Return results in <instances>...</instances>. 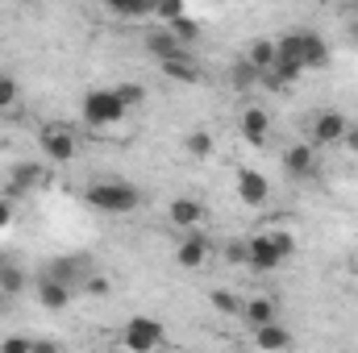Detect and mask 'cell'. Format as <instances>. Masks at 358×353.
<instances>
[{
  "instance_id": "cell-1",
  "label": "cell",
  "mask_w": 358,
  "mask_h": 353,
  "mask_svg": "<svg viewBox=\"0 0 358 353\" xmlns=\"http://www.w3.org/2000/svg\"><path fill=\"white\" fill-rule=\"evenodd\" d=\"M84 200H88L96 212H113V216H125V212H134L138 208V187L134 183H121V179H113V183H92L88 191H84Z\"/></svg>"
},
{
  "instance_id": "cell-2",
  "label": "cell",
  "mask_w": 358,
  "mask_h": 353,
  "mask_svg": "<svg viewBox=\"0 0 358 353\" xmlns=\"http://www.w3.org/2000/svg\"><path fill=\"white\" fill-rule=\"evenodd\" d=\"M121 117H125V108L113 96V88H100L84 96V121L92 129H113V125H121Z\"/></svg>"
},
{
  "instance_id": "cell-3",
  "label": "cell",
  "mask_w": 358,
  "mask_h": 353,
  "mask_svg": "<svg viewBox=\"0 0 358 353\" xmlns=\"http://www.w3.org/2000/svg\"><path fill=\"white\" fill-rule=\"evenodd\" d=\"M121 337H125V350L129 353H155L163 345V324L155 316H134Z\"/></svg>"
},
{
  "instance_id": "cell-4",
  "label": "cell",
  "mask_w": 358,
  "mask_h": 353,
  "mask_svg": "<svg viewBox=\"0 0 358 353\" xmlns=\"http://www.w3.org/2000/svg\"><path fill=\"white\" fill-rule=\"evenodd\" d=\"M38 146H42V154H46L50 163H71L76 150H80V142H76V133H71L67 125H46L42 137H38Z\"/></svg>"
},
{
  "instance_id": "cell-5",
  "label": "cell",
  "mask_w": 358,
  "mask_h": 353,
  "mask_svg": "<svg viewBox=\"0 0 358 353\" xmlns=\"http://www.w3.org/2000/svg\"><path fill=\"white\" fill-rule=\"evenodd\" d=\"M246 266L259 270V274H267V270H279V266H283V258H279V250H275V241H271L267 233H259V237L246 241Z\"/></svg>"
},
{
  "instance_id": "cell-6",
  "label": "cell",
  "mask_w": 358,
  "mask_h": 353,
  "mask_svg": "<svg viewBox=\"0 0 358 353\" xmlns=\"http://www.w3.org/2000/svg\"><path fill=\"white\" fill-rule=\"evenodd\" d=\"M346 117L342 112H317L313 117V146H338L346 142Z\"/></svg>"
},
{
  "instance_id": "cell-7",
  "label": "cell",
  "mask_w": 358,
  "mask_h": 353,
  "mask_svg": "<svg viewBox=\"0 0 358 353\" xmlns=\"http://www.w3.org/2000/svg\"><path fill=\"white\" fill-rule=\"evenodd\" d=\"M42 183H50V171H46L42 163H17L13 175H8V200L34 191V187H42Z\"/></svg>"
},
{
  "instance_id": "cell-8",
  "label": "cell",
  "mask_w": 358,
  "mask_h": 353,
  "mask_svg": "<svg viewBox=\"0 0 358 353\" xmlns=\"http://www.w3.org/2000/svg\"><path fill=\"white\" fill-rule=\"evenodd\" d=\"M242 320L259 333V329H267L279 320V308H275V299L271 295H255V299H242Z\"/></svg>"
},
{
  "instance_id": "cell-9",
  "label": "cell",
  "mask_w": 358,
  "mask_h": 353,
  "mask_svg": "<svg viewBox=\"0 0 358 353\" xmlns=\"http://www.w3.org/2000/svg\"><path fill=\"white\" fill-rule=\"evenodd\" d=\"M325 63H329L325 38L313 33V29H300V67H304V71H317V67H325Z\"/></svg>"
},
{
  "instance_id": "cell-10",
  "label": "cell",
  "mask_w": 358,
  "mask_h": 353,
  "mask_svg": "<svg viewBox=\"0 0 358 353\" xmlns=\"http://www.w3.org/2000/svg\"><path fill=\"white\" fill-rule=\"evenodd\" d=\"M167 216H171V225H176V229H196V225L204 220V204H200V200H192V195H179V200H171Z\"/></svg>"
},
{
  "instance_id": "cell-11",
  "label": "cell",
  "mask_w": 358,
  "mask_h": 353,
  "mask_svg": "<svg viewBox=\"0 0 358 353\" xmlns=\"http://www.w3.org/2000/svg\"><path fill=\"white\" fill-rule=\"evenodd\" d=\"M283 167H287V175L296 179H308L317 171V154H313V142H300V146H292L287 154H283Z\"/></svg>"
},
{
  "instance_id": "cell-12",
  "label": "cell",
  "mask_w": 358,
  "mask_h": 353,
  "mask_svg": "<svg viewBox=\"0 0 358 353\" xmlns=\"http://www.w3.org/2000/svg\"><path fill=\"white\" fill-rule=\"evenodd\" d=\"M204 258H208V241H204L200 233H187V237L179 241V250H176V262L183 266V270H200Z\"/></svg>"
},
{
  "instance_id": "cell-13",
  "label": "cell",
  "mask_w": 358,
  "mask_h": 353,
  "mask_svg": "<svg viewBox=\"0 0 358 353\" xmlns=\"http://www.w3.org/2000/svg\"><path fill=\"white\" fill-rule=\"evenodd\" d=\"M146 50L159 59V67L163 63H171V59H179L183 54V42H179L171 29H159V33H146Z\"/></svg>"
},
{
  "instance_id": "cell-14",
  "label": "cell",
  "mask_w": 358,
  "mask_h": 353,
  "mask_svg": "<svg viewBox=\"0 0 358 353\" xmlns=\"http://www.w3.org/2000/svg\"><path fill=\"white\" fill-rule=\"evenodd\" d=\"M238 195H242L250 208H259V204H267L271 183L259 175V171H242V175H238Z\"/></svg>"
},
{
  "instance_id": "cell-15",
  "label": "cell",
  "mask_w": 358,
  "mask_h": 353,
  "mask_svg": "<svg viewBox=\"0 0 358 353\" xmlns=\"http://www.w3.org/2000/svg\"><path fill=\"white\" fill-rule=\"evenodd\" d=\"M38 303L50 308V312H63V308L71 303V287H67V283H55V278L42 274V283H38Z\"/></svg>"
},
{
  "instance_id": "cell-16",
  "label": "cell",
  "mask_w": 358,
  "mask_h": 353,
  "mask_svg": "<svg viewBox=\"0 0 358 353\" xmlns=\"http://www.w3.org/2000/svg\"><path fill=\"white\" fill-rule=\"evenodd\" d=\"M267 129H271V117L263 112V108H246L242 112V133H246V142H255V146H263L267 142Z\"/></svg>"
},
{
  "instance_id": "cell-17",
  "label": "cell",
  "mask_w": 358,
  "mask_h": 353,
  "mask_svg": "<svg viewBox=\"0 0 358 353\" xmlns=\"http://www.w3.org/2000/svg\"><path fill=\"white\" fill-rule=\"evenodd\" d=\"M255 341H259V353H283L287 345H292V333L275 320V324H267V329L255 333Z\"/></svg>"
},
{
  "instance_id": "cell-18",
  "label": "cell",
  "mask_w": 358,
  "mask_h": 353,
  "mask_svg": "<svg viewBox=\"0 0 358 353\" xmlns=\"http://www.w3.org/2000/svg\"><path fill=\"white\" fill-rule=\"evenodd\" d=\"M242 59H246V63H250V67L263 75V71H271V67H275V42H271V38H259V42H250V50H246Z\"/></svg>"
},
{
  "instance_id": "cell-19",
  "label": "cell",
  "mask_w": 358,
  "mask_h": 353,
  "mask_svg": "<svg viewBox=\"0 0 358 353\" xmlns=\"http://www.w3.org/2000/svg\"><path fill=\"white\" fill-rule=\"evenodd\" d=\"M163 75H167V80H183V84H196V80H200V71H196V63H192L187 54H179V59H171V63H163Z\"/></svg>"
},
{
  "instance_id": "cell-20",
  "label": "cell",
  "mask_w": 358,
  "mask_h": 353,
  "mask_svg": "<svg viewBox=\"0 0 358 353\" xmlns=\"http://www.w3.org/2000/svg\"><path fill=\"white\" fill-rule=\"evenodd\" d=\"M208 299H213V308H217L221 316H242V299H238L229 287H213Z\"/></svg>"
},
{
  "instance_id": "cell-21",
  "label": "cell",
  "mask_w": 358,
  "mask_h": 353,
  "mask_svg": "<svg viewBox=\"0 0 358 353\" xmlns=\"http://www.w3.org/2000/svg\"><path fill=\"white\" fill-rule=\"evenodd\" d=\"M187 154L192 158H208L213 154V133L208 129H192L187 133Z\"/></svg>"
},
{
  "instance_id": "cell-22",
  "label": "cell",
  "mask_w": 358,
  "mask_h": 353,
  "mask_svg": "<svg viewBox=\"0 0 358 353\" xmlns=\"http://www.w3.org/2000/svg\"><path fill=\"white\" fill-rule=\"evenodd\" d=\"M229 80H234V88H238V91H250L255 84H259V71H255V67H250L246 59H238V63H234V75H229Z\"/></svg>"
},
{
  "instance_id": "cell-23",
  "label": "cell",
  "mask_w": 358,
  "mask_h": 353,
  "mask_svg": "<svg viewBox=\"0 0 358 353\" xmlns=\"http://www.w3.org/2000/svg\"><path fill=\"white\" fill-rule=\"evenodd\" d=\"M113 96H117L121 108L129 112V108H138V104L146 100V88H142V84H121V88H113Z\"/></svg>"
},
{
  "instance_id": "cell-24",
  "label": "cell",
  "mask_w": 358,
  "mask_h": 353,
  "mask_svg": "<svg viewBox=\"0 0 358 353\" xmlns=\"http://www.w3.org/2000/svg\"><path fill=\"white\" fill-rule=\"evenodd\" d=\"M155 17L167 21V25H176V21L187 17V4H183V0H163V4H155Z\"/></svg>"
},
{
  "instance_id": "cell-25",
  "label": "cell",
  "mask_w": 358,
  "mask_h": 353,
  "mask_svg": "<svg viewBox=\"0 0 358 353\" xmlns=\"http://www.w3.org/2000/svg\"><path fill=\"white\" fill-rule=\"evenodd\" d=\"M21 287H25V274H21L17 266H0V291H4V295H17Z\"/></svg>"
},
{
  "instance_id": "cell-26",
  "label": "cell",
  "mask_w": 358,
  "mask_h": 353,
  "mask_svg": "<svg viewBox=\"0 0 358 353\" xmlns=\"http://www.w3.org/2000/svg\"><path fill=\"white\" fill-rule=\"evenodd\" d=\"M267 237H271V241H275V250H279V258H283V262H287V258L296 254V237H292L287 229H271Z\"/></svg>"
},
{
  "instance_id": "cell-27",
  "label": "cell",
  "mask_w": 358,
  "mask_h": 353,
  "mask_svg": "<svg viewBox=\"0 0 358 353\" xmlns=\"http://www.w3.org/2000/svg\"><path fill=\"white\" fill-rule=\"evenodd\" d=\"M17 96H21V88H17V80L0 71V112H4V108H13V104H17Z\"/></svg>"
},
{
  "instance_id": "cell-28",
  "label": "cell",
  "mask_w": 358,
  "mask_h": 353,
  "mask_svg": "<svg viewBox=\"0 0 358 353\" xmlns=\"http://www.w3.org/2000/svg\"><path fill=\"white\" fill-rule=\"evenodd\" d=\"M167 29H171V33H176L179 42H192V38H196V33H200V25H196V21H192V17H183V21H176V25H167Z\"/></svg>"
},
{
  "instance_id": "cell-29",
  "label": "cell",
  "mask_w": 358,
  "mask_h": 353,
  "mask_svg": "<svg viewBox=\"0 0 358 353\" xmlns=\"http://www.w3.org/2000/svg\"><path fill=\"white\" fill-rule=\"evenodd\" d=\"M29 350H34L29 337H4V341H0V353H29Z\"/></svg>"
},
{
  "instance_id": "cell-30",
  "label": "cell",
  "mask_w": 358,
  "mask_h": 353,
  "mask_svg": "<svg viewBox=\"0 0 358 353\" xmlns=\"http://www.w3.org/2000/svg\"><path fill=\"white\" fill-rule=\"evenodd\" d=\"M225 258H229V262H246V241H234V246L225 250Z\"/></svg>"
},
{
  "instance_id": "cell-31",
  "label": "cell",
  "mask_w": 358,
  "mask_h": 353,
  "mask_svg": "<svg viewBox=\"0 0 358 353\" xmlns=\"http://www.w3.org/2000/svg\"><path fill=\"white\" fill-rule=\"evenodd\" d=\"M88 295H108V278H88Z\"/></svg>"
},
{
  "instance_id": "cell-32",
  "label": "cell",
  "mask_w": 358,
  "mask_h": 353,
  "mask_svg": "<svg viewBox=\"0 0 358 353\" xmlns=\"http://www.w3.org/2000/svg\"><path fill=\"white\" fill-rule=\"evenodd\" d=\"M13 225V200H0V229Z\"/></svg>"
},
{
  "instance_id": "cell-33",
  "label": "cell",
  "mask_w": 358,
  "mask_h": 353,
  "mask_svg": "<svg viewBox=\"0 0 358 353\" xmlns=\"http://www.w3.org/2000/svg\"><path fill=\"white\" fill-rule=\"evenodd\" d=\"M29 353H59V345H55V341H34Z\"/></svg>"
},
{
  "instance_id": "cell-34",
  "label": "cell",
  "mask_w": 358,
  "mask_h": 353,
  "mask_svg": "<svg viewBox=\"0 0 358 353\" xmlns=\"http://www.w3.org/2000/svg\"><path fill=\"white\" fill-rule=\"evenodd\" d=\"M346 146H350V154H358V125L346 129Z\"/></svg>"
}]
</instances>
